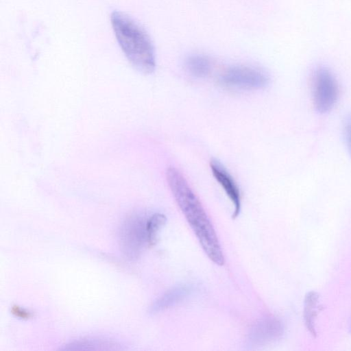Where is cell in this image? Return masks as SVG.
Masks as SVG:
<instances>
[{
	"mask_svg": "<svg viewBox=\"0 0 351 351\" xmlns=\"http://www.w3.org/2000/svg\"><path fill=\"white\" fill-rule=\"evenodd\" d=\"M13 313H15L16 315L21 317H29L30 313L27 311H23L21 310V308H19L17 307H14L13 308Z\"/></svg>",
	"mask_w": 351,
	"mask_h": 351,
	"instance_id": "13",
	"label": "cell"
},
{
	"mask_svg": "<svg viewBox=\"0 0 351 351\" xmlns=\"http://www.w3.org/2000/svg\"><path fill=\"white\" fill-rule=\"evenodd\" d=\"M283 334V326L274 317H267L256 323L250 332V340L262 344L279 339Z\"/></svg>",
	"mask_w": 351,
	"mask_h": 351,
	"instance_id": "7",
	"label": "cell"
},
{
	"mask_svg": "<svg viewBox=\"0 0 351 351\" xmlns=\"http://www.w3.org/2000/svg\"><path fill=\"white\" fill-rule=\"evenodd\" d=\"M312 95L315 110L326 113L336 104L339 96L338 82L330 70L325 67L317 69L312 79Z\"/></svg>",
	"mask_w": 351,
	"mask_h": 351,
	"instance_id": "4",
	"label": "cell"
},
{
	"mask_svg": "<svg viewBox=\"0 0 351 351\" xmlns=\"http://www.w3.org/2000/svg\"><path fill=\"white\" fill-rule=\"evenodd\" d=\"M185 66L192 75L204 77L210 73L212 64L207 56L202 54H193L186 59Z\"/></svg>",
	"mask_w": 351,
	"mask_h": 351,
	"instance_id": "10",
	"label": "cell"
},
{
	"mask_svg": "<svg viewBox=\"0 0 351 351\" xmlns=\"http://www.w3.org/2000/svg\"><path fill=\"white\" fill-rule=\"evenodd\" d=\"M210 167L214 178L232 202L234 208L233 217H236L241 210L240 191L236 182L225 167L217 160L211 159Z\"/></svg>",
	"mask_w": 351,
	"mask_h": 351,
	"instance_id": "6",
	"label": "cell"
},
{
	"mask_svg": "<svg viewBox=\"0 0 351 351\" xmlns=\"http://www.w3.org/2000/svg\"><path fill=\"white\" fill-rule=\"evenodd\" d=\"M190 287L179 286L171 289L158 298L152 306L151 312L156 313L177 304L190 293Z\"/></svg>",
	"mask_w": 351,
	"mask_h": 351,
	"instance_id": "8",
	"label": "cell"
},
{
	"mask_svg": "<svg viewBox=\"0 0 351 351\" xmlns=\"http://www.w3.org/2000/svg\"><path fill=\"white\" fill-rule=\"evenodd\" d=\"M349 332L351 333V317L349 322V327H348Z\"/></svg>",
	"mask_w": 351,
	"mask_h": 351,
	"instance_id": "14",
	"label": "cell"
},
{
	"mask_svg": "<svg viewBox=\"0 0 351 351\" xmlns=\"http://www.w3.org/2000/svg\"><path fill=\"white\" fill-rule=\"evenodd\" d=\"M110 21L117 40L130 64L143 73H152L156 69V53L147 32L121 12L114 11Z\"/></svg>",
	"mask_w": 351,
	"mask_h": 351,
	"instance_id": "2",
	"label": "cell"
},
{
	"mask_svg": "<svg viewBox=\"0 0 351 351\" xmlns=\"http://www.w3.org/2000/svg\"><path fill=\"white\" fill-rule=\"evenodd\" d=\"M167 180L172 194L207 256L216 265L225 263L217 233L201 202L182 173L176 167L167 169Z\"/></svg>",
	"mask_w": 351,
	"mask_h": 351,
	"instance_id": "1",
	"label": "cell"
},
{
	"mask_svg": "<svg viewBox=\"0 0 351 351\" xmlns=\"http://www.w3.org/2000/svg\"><path fill=\"white\" fill-rule=\"evenodd\" d=\"M319 304V295L315 291H309L306 294L304 301L303 317L306 328L312 336L317 335L315 319Z\"/></svg>",
	"mask_w": 351,
	"mask_h": 351,
	"instance_id": "9",
	"label": "cell"
},
{
	"mask_svg": "<svg viewBox=\"0 0 351 351\" xmlns=\"http://www.w3.org/2000/svg\"><path fill=\"white\" fill-rule=\"evenodd\" d=\"M269 76L263 70L250 66L235 65L226 69L219 76L224 87L239 90H254L266 87Z\"/></svg>",
	"mask_w": 351,
	"mask_h": 351,
	"instance_id": "3",
	"label": "cell"
},
{
	"mask_svg": "<svg viewBox=\"0 0 351 351\" xmlns=\"http://www.w3.org/2000/svg\"><path fill=\"white\" fill-rule=\"evenodd\" d=\"M166 222V217L160 213H155L147 218V231L148 243L153 245L156 241L157 234L159 230Z\"/></svg>",
	"mask_w": 351,
	"mask_h": 351,
	"instance_id": "11",
	"label": "cell"
},
{
	"mask_svg": "<svg viewBox=\"0 0 351 351\" xmlns=\"http://www.w3.org/2000/svg\"><path fill=\"white\" fill-rule=\"evenodd\" d=\"M147 218L133 216L123 224L121 230V242L124 253L129 258H136L146 243H148L147 231Z\"/></svg>",
	"mask_w": 351,
	"mask_h": 351,
	"instance_id": "5",
	"label": "cell"
},
{
	"mask_svg": "<svg viewBox=\"0 0 351 351\" xmlns=\"http://www.w3.org/2000/svg\"><path fill=\"white\" fill-rule=\"evenodd\" d=\"M343 130L346 145L351 156V112L345 119Z\"/></svg>",
	"mask_w": 351,
	"mask_h": 351,
	"instance_id": "12",
	"label": "cell"
}]
</instances>
